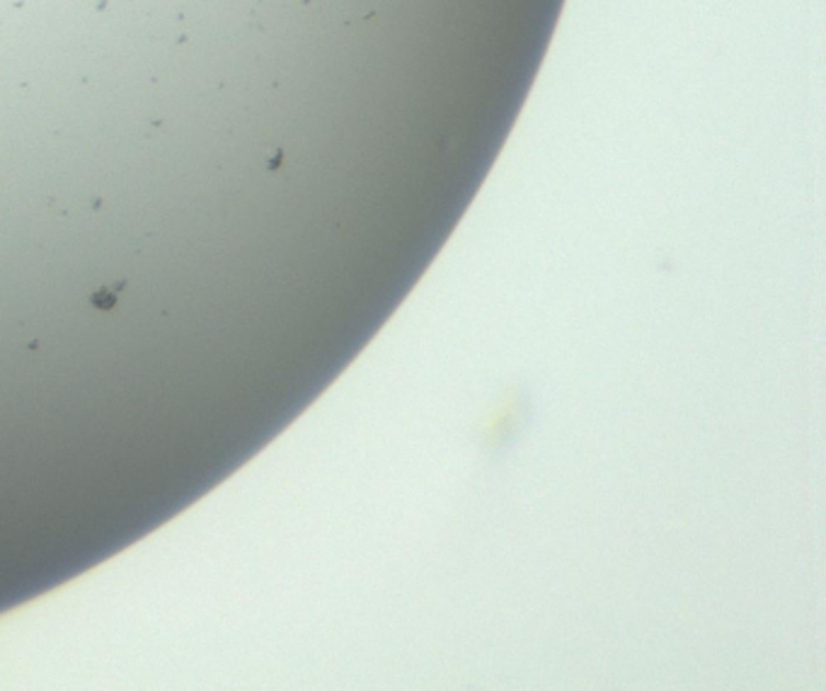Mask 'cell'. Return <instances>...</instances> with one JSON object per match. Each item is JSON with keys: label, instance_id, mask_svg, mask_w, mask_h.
<instances>
[{"label": "cell", "instance_id": "6da1fadb", "mask_svg": "<svg viewBox=\"0 0 826 691\" xmlns=\"http://www.w3.org/2000/svg\"><path fill=\"white\" fill-rule=\"evenodd\" d=\"M93 303L97 306V308H102V311H109V308H112L114 303H117V293H109V291H97L95 296H93Z\"/></svg>", "mask_w": 826, "mask_h": 691}]
</instances>
